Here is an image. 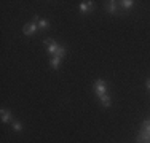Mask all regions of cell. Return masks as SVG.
<instances>
[{
  "label": "cell",
  "mask_w": 150,
  "mask_h": 143,
  "mask_svg": "<svg viewBox=\"0 0 150 143\" xmlns=\"http://www.w3.org/2000/svg\"><path fill=\"white\" fill-rule=\"evenodd\" d=\"M93 89H94V94H96V97L98 99H101L102 95H105L107 94V83L104 80H96L94 81V84H93Z\"/></svg>",
  "instance_id": "1"
},
{
  "label": "cell",
  "mask_w": 150,
  "mask_h": 143,
  "mask_svg": "<svg viewBox=\"0 0 150 143\" xmlns=\"http://www.w3.org/2000/svg\"><path fill=\"white\" fill-rule=\"evenodd\" d=\"M43 46L46 48V53H48L51 57L56 54V51H58V48H59V45L53 40V38H45V40H43Z\"/></svg>",
  "instance_id": "2"
},
{
  "label": "cell",
  "mask_w": 150,
  "mask_h": 143,
  "mask_svg": "<svg viewBox=\"0 0 150 143\" xmlns=\"http://www.w3.org/2000/svg\"><path fill=\"white\" fill-rule=\"evenodd\" d=\"M38 30H40V29H38L37 22H34V21H32V22H27V24H24V26H23V34L27 35V37L35 35Z\"/></svg>",
  "instance_id": "3"
},
{
  "label": "cell",
  "mask_w": 150,
  "mask_h": 143,
  "mask_svg": "<svg viewBox=\"0 0 150 143\" xmlns=\"http://www.w3.org/2000/svg\"><path fill=\"white\" fill-rule=\"evenodd\" d=\"M104 8H105V11L110 13L112 16H117V14H118V2H115V0H112V2H105Z\"/></svg>",
  "instance_id": "4"
},
{
  "label": "cell",
  "mask_w": 150,
  "mask_h": 143,
  "mask_svg": "<svg viewBox=\"0 0 150 143\" xmlns=\"http://www.w3.org/2000/svg\"><path fill=\"white\" fill-rule=\"evenodd\" d=\"M78 8H80V11L83 13V14L91 13L93 10H94V2H91V0H86V2H81Z\"/></svg>",
  "instance_id": "5"
},
{
  "label": "cell",
  "mask_w": 150,
  "mask_h": 143,
  "mask_svg": "<svg viewBox=\"0 0 150 143\" xmlns=\"http://www.w3.org/2000/svg\"><path fill=\"white\" fill-rule=\"evenodd\" d=\"M0 119H2L3 124L13 123V113L10 111V110H6V108H2V111H0Z\"/></svg>",
  "instance_id": "6"
},
{
  "label": "cell",
  "mask_w": 150,
  "mask_h": 143,
  "mask_svg": "<svg viewBox=\"0 0 150 143\" xmlns=\"http://www.w3.org/2000/svg\"><path fill=\"white\" fill-rule=\"evenodd\" d=\"M61 57H56V56H53L51 59H50V67H51V69H59V65H61Z\"/></svg>",
  "instance_id": "7"
},
{
  "label": "cell",
  "mask_w": 150,
  "mask_h": 143,
  "mask_svg": "<svg viewBox=\"0 0 150 143\" xmlns=\"http://www.w3.org/2000/svg\"><path fill=\"white\" fill-rule=\"evenodd\" d=\"M134 5L133 0H121V2H118V6H121L123 10H131Z\"/></svg>",
  "instance_id": "8"
},
{
  "label": "cell",
  "mask_w": 150,
  "mask_h": 143,
  "mask_svg": "<svg viewBox=\"0 0 150 143\" xmlns=\"http://www.w3.org/2000/svg\"><path fill=\"white\" fill-rule=\"evenodd\" d=\"M37 26H38V29H40V30H46V29H50V21L48 19H38L37 21Z\"/></svg>",
  "instance_id": "9"
},
{
  "label": "cell",
  "mask_w": 150,
  "mask_h": 143,
  "mask_svg": "<svg viewBox=\"0 0 150 143\" xmlns=\"http://www.w3.org/2000/svg\"><path fill=\"white\" fill-rule=\"evenodd\" d=\"M101 105L104 107V108H107V107H110V103H112V99H110V95L109 94H105V95H102L101 99Z\"/></svg>",
  "instance_id": "10"
},
{
  "label": "cell",
  "mask_w": 150,
  "mask_h": 143,
  "mask_svg": "<svg viewBox=\"0 0 150 143\" xmlns=\"http://www.w3.org/2000/svg\"><path fill=\"white\" fill-rule=\"evenodd\" d=\"M66 53H67V51H66V46H61V45H59V48H58V51H56L54 56H56V57H61V59H64V57H66Z\"/></svg>",
  "instance_id": "11"
},
{
  "label": "cell",
  "mask_w": 150,
  "mask_h": 143,
  "mask_svg": "<svg viewBox=\"0 0 150 143\" xmlns=\"http://www.w3.org/2000/svg\"><path fill=\"white\" fill-rule=\"evenodd\" d=\"M13 130L15 132H23V129H24V126H23V123H19V121H13Z\"/></svg>",
  "instance_id": "12"
},
{
  "label": "cell",
  "mask_w": 150,
  "mask_h": 143,
  "mask_svg": "<svg viewBox=\"0 0 150 143\" xmlns=\"http://www.w3.org/2000/svg\"><path fill=\"white\" fill-rule=\"evenodd\" d=\"M141 130L150 132V119H147V121H144V123H142V126H141Z\"/></svg>",
  "instance_id": "13"
},
{
  "label": "cell",
  "mask_w": 150,
  "mask_h": 143,
  "mask_svg": "<svg viewBox=\"0 0 150 143\" xmlns=\"http://www.w3.org/2000/svg\"><path fill=\"white\" fill-rule=\"evenodd\" d=\"M145 88H147V89H149V91H150V78H149V80H147V81H145Z\"/></svg>",
  "instance_id": "14"
},
{
  "label": "cell",
  "mask_w": 150,
  "mask_h": 143,
  "mask_svg": "<svg viewBox=\"0 0 150 143\" xmlns=\"http://www.w3.org/2000/svg\"><path fill=\"white\" fill-rule=\"evenodd\" d=\"M149 143H150V140H149Z\"/></svg>",
  "instance_id": "15"
}]
</instances>
